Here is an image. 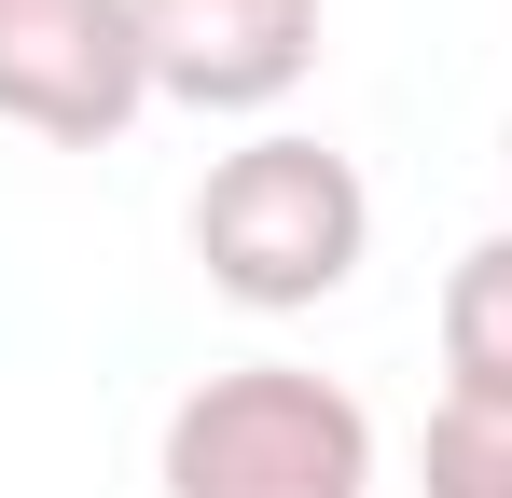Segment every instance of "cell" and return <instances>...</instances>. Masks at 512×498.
<instances>
[{
	"label": "cell",
	"mask_w": 512,
	"mask_h": 498,
	"mask_svg": "<svg viewBox=\"0 0 512 498\" xmlns=\"http://www.w3.org/2000/svg\"><path fill=\"white\" fill-rule=\"evenodd\" d=\"M429 498H512V429H485V415H429Z\"/></svg>",
	"instance_id": "obj_6"
},
{
	"label": "cell",
	"mask_w": 512,
	"mask_h": 498,
	"mask_svg": "<svg viewBox=\"0 0 512 498\" xmlns=\"http://www.w3.org/2000/svg\"><path fill=\"white\" fill-rule=\"evenodd\" d=\"M153 485L167 498H374V415L305 360H236V374L180 388Z\"/></svg>",
	"instance_id": "obj_2"
},
{
	"label": "cell",
	"mask_w": 512,
	"mask_h": 498,
	"mask_svg": "<svg viewBox=\"0 0 512 498\" xmlns=\"http://www.w3.org/2000/svg\"><path fill=\"white\" fill-rule=\"evenodd\" d=\"M443 415L512 429V222L471 236L457 277H443Z\"/></svg>",
	"instance_id": "obj_5"
},
{
	"label": "cell",
	"mask_w": 512,
	"mask_h": 498,
	"mask_svg": "<svg viewBox=\"0 0 512 498\" xmlns=\"http://www.w3.org/2000/svg\"><path fill=\"white\" fill-rule=\"evenodd\" d=\"M139 111H153V56L125 0H0V125L56 153H111Z\"/></svg>",
	"instance_id": "obj_3"
},
{
	"label": "cell",
	"mask_w": 512,
	"mask_h": 498,
	"mask_svg": "<svg viewBox=\"0 0 512 498\" xmlns=\"http://www.w3.org/2000/svg\"><path fill=\"white\" fill-rule=\"evenodd\" d=\"M360 249H374V194H360V166H346L333 139H305V125H263V139H236V153L194 180V263H208V291L250 305V319L333 305L346 277H360Z\"/></svg>",
	"instance_id": "obj_1"
},
{
	"label": "cell",
	"mask_w": 512,
	"mask_h": 498,
	"mask_svg": "<svg viewBox=\"0 0 512 498\" xmlns=\"http://www.w3.org/2000/svg\"><path fill=\"white\" fill-rule=\"evenodd\" d=\"M499 166H512V111H499Z\"/></svg>",
	"instance_id": "obj_7"
},
{
	"label": "cell",
	"mask_w": 512,
	"mask_h": 498,
	"mask_svg": "<svg viewBox=\"0 0 512 498\" xmlns=\"http://www.w3.org/2000/svg\"><path fill=\"white\" fill-rule=\"evenodd\" d=\"M153 97L180 111H277L291 83L319 70V0H125Z\"/></svg>",
	"instance_id": "obj_4"
}]
</instances>
